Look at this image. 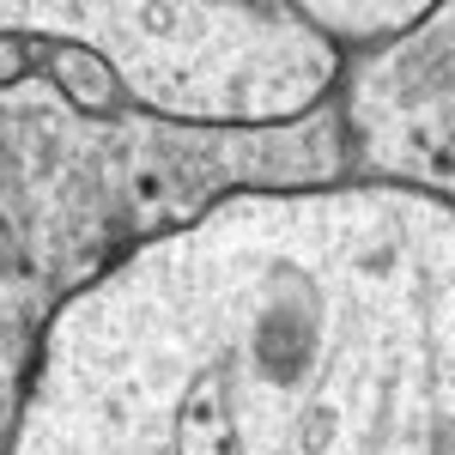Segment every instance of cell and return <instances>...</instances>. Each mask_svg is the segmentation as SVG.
<instances>
[{
  "label": "cell",
  "mask_w": 455,
  "mask_h": 455,
  "mask_svg": "<svg viewBox=\"0 0 455 455\" xmlns=\"http://www.w3.org/2000/svg\"><path fill=\"white\" fill-rule=\"evenodd\" d=\"M6 455H455V212L237 188L43 322Z\"/></svg>",
  "instance_id": "cell-1"
},
{
  "label": "cell",
  "mask_w": 455,
  "mask_h": 455,
  "mask_svg": "<svg viewBox=\"0 0 455 455\" xmlns=\"http://www.w3.org/2000/svg\"><path fill=\"white\" fill-rule=\"evenodd\" d=\"M0 36L68 43L104 61L134 116L201 134L298 128L340 92L347 55L315 36L291 0H0Z\"/></svg>",
  "instance_id": "cell-2"
},
{
  "label": "cell",
  "mask_w": 455,
  "mask_h": 455,
  "mask_svg": "<svg viewBox=\"0 0 455 455\" xmlns=\"http://www.w3.org/2000/svg\"><path fill=\"white\" fill-rule=\"evenodd\" d=\"M340 128L352 176L395 182L455 212V6L371 49L340 73Z\"/></svg>",
  "instance_id": "cell-3"
},
{
  "label": "cell",
  "mask_w": 455,
  "mask_h": 455,
  "mask_svg": "<svg viewBox=\"0 0 455 455\" xmlns=\"http://www.w3.org/2000/svg\"><path fill=\"white\" fill-rule=\"evenodd\" d=\"M298 19L315 36H328L340 55L347 49H388L395 36H407L413 25H425L431 0H291Z\"/></svg>",
  "instance_id": "cell-4"
},
{
  "label": "cell",
  "mask_w": 455,
  "mask_h": 455,
  "mask_svg": "<svg viewBox=\"0 0 455 455\" xmlns=\"http://www.w3.org/2000/svg\"><path fill=\"white\" fill-rule=\"evenodd\" d=\"M36 73L68 98L79 116H122V92L109 79L104 61H92L85 49H68V43H31Z\"/></svg>",
  "instance_id": "cell-5"
},
{
  "label": "cell",
  "mask_w": 455,
  "mask_h": 455,
  "mask_svg": "<svg viewBox=\"0 0 455 455\" xmlns=\"http://www.w3.org/2000/svg\"><path fill=\"white\" fill-rule=\"evenodd\" d=\"M31 340L19 328H0V455H6V437H12V413H19V395H25V377H31Z\"/></svg>",
  "instance_id": "cell-6"
},
{
  "label": "cell",
  "mask_w": 455,
  "mask_h": 455,
  "mask_svg": "<svg viewBox=\"0 0 455 455\" xmlns=\"http://www.w3.org/2000/svg\"><path fill=\"white\" fill-rule=\"evenodd\" d=\"M31 73H36L31 43H19V36H0V92H6V85H25Z\"/></svg>",
  "instance_id": "cell-7"
}]
</instances>
